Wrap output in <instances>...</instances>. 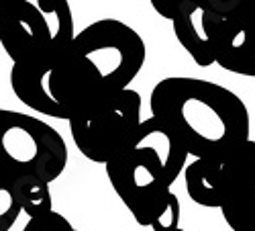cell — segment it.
<instances>
[{
	"mask_svg": "<svg viewBox=\"0 0 255 231\" xmlns=\"http://www.w3.org/2000/svg\"><path fill=\"white\" fill-rule=\"evenodd\" d=\"M147 57L141 35L119 18L82 29L68 53L12 64L10 88L31 111L70 121L84 107L129 90Z\"/></svg>",
	"mask_w": 255,
	"mask_h": 231,
	"instance_id": "obj_1",
	"label": "cell"
},
{
	"mask_svg": "<svg viewBox=\"0 0 255 231\" xmlns=\"http://www.w3.org/2000/svg\"><path fill=\"white\" fill-rule=\"evenodd\" d=\"M149 109L194 160H221L251 139V117L243 98L210 80L163 78L149 94Z\"/></svg>",
	"mask_w": 255,
	"mask_h": 231,
	"instance_id": "obj_2",
	"label": "cell"
},
{
	"mask_svg": "<svg viewBox=\"0 0 255 231\" xmlns=\"http://www.w3.org/2000/svg\"><path fill=\"white\" fill-rule=\"evenodd\" d=\"M188 156L178 135L149 117L141 123L131 148L104 166L113 191L141 227L151 231L180 227L182 207L172 184L186 170Z\"/></svg>",
	"mask_w": 255,
	"mask_h": 231,
	"instance_id": "obj_3",
	"label": "cell"
},
{
	"mask_svg": "<svg viewBox=\"0 0 255 231\" xmlns=\"http://www.w3.org/2000/svg\"><path fill=\"white\" fill-rule=\"evenodd\" d=\"M186 193L196 205L221 209L233 231H255V141L221 160H194L184 170Z\"/></svg>",
	"mask_w": 255,
	"mask_h": 231,
	"instance_id": "obj_4",
	"label": "cell"
},
{
	"mask_svg": "<svg viewBox=\"0 0 255 231\" xmlns=\"http://www.w3.org/2000/svg\"><path fill=\"white\" fill-rule=\"evenodd\" d=\"M143 100L137 90L96 100L78 111L68 123L78 152L94 164H111L133 145L141 127Z\"/></svg>",
	"mask_w": 255,
	"mask_h": 231,
	"instance_id": "obj_5",
	"label": "cell"
},
{
	"mask_svg": "<svg viewBox=\"0 0 255 231\" xmlns=\"http://www.w3.org/2000/svg\"><path fill=\"white\" fill-rule=\"evenodd\" d=\"M68 145L49 123L0 109V176L35 174L49 184L68 166Z\"/></svg>",
	"mask_w": 255,
	"mask_h": 231,
	"instance_id": "obj_6",
	"label": "cell"
},
{
	"mask_svg": "<svg viewBox=\"0 0 255 231\" xmlns=\"http://www.w3.org/2000/svg\"><path fill=\"white\" fill-rule=\"evenodd\" d=\"M233 0H180V10L172 20L174 35L186 53L200 68L217 64V41Z\"/></svg>",
	"mask_w": 255,
	"mask_h": 231,
	"instance_id": "obj_7",
	"label": "cell"
},
{
	"mask_svg": "<svg viewBox=\"0 0 255 231\" xmlns=\"http://www.w3.org/2000/svg\"><path fill=\"white\" fill-rule=\"evenodd\" d=\"M0 45L12 64H25L43 55H63L53 51L47 20L29 0H14L12 6L0 14Z\"/></svg>",
	"mask_w": 255,
	"mask_h": 231,
	"instance_id": "obj_8",
	"label": "cell"
},
{
	"mask_svg": "<svg viewBox=\"0 0 255 231\" xmlns=\"http://www.w3.org/2000/svg\"><path fill=\"white\" fill-rule=\"evenodd\" d=\"M217 64L227 72L255 78V2L233 0L219 33Z\"/></svg>",
	"mask_w": 255,
	"mask_h": 231,
	"instance_id": "obj_9",
	"label": "cell"
},
{
	"mask_svg": "<svg viewBox=\"0 0 255 231\" xmlns=\"http://www.w3.org/2000/svg\"><path fill=\"white\" fill-rule=\"evenodd\" d=\"M2 178L8 182L14 199L18 201L23 213L29 215V219L43 217L53 211V197L47 180L35 174H12Z\"/></svg>",
	"mask_w": 255,
	"mask_h": 231,
	"instance_id": "obj_10",
	"label": "cell"
},
{
	"mask_svg": "<svg viewBox=\"0 0 255 231\" xmlns=\"http://www.w3.org/2000/svg\"><path fill=\"white\" fill-rule=\"evenodd\" d=\"M35 4L39 6V10L43 12L47 20L53 51L66 53L78 35L74 31V16H72L70 2L68 0H35Z\"/></svg>",
	"mask_w": 255,
	"mask_h": 231,
	"instance_id": "obj_11",
	"label": "cell"
},
{
	"mask_svg": "<svg viewBox=\"0 0 255 231\" xmlns=\"http://www.w3.org/2000/svg\"><path fill=\"white\" fill-rule=\"evenodd\" d=\"M20 213H23V209L14 199L8 182L0 176V231H10Z\"/></svg>",
	"mask_w": 255,
	"mask_h": 231,
	"instance_id": "obj_12",
	"label": "cell"
},
{
	"mask_svg": "<svg viewBox=\"0 0 255 231\" xmlns=\"http://www.w3.org/2000/svg\"><path fill=\"white\" fill-rule=\"evenodd\" d=\"M23 231H80V229H76L61 213L51 211L43 217L29 219V223L25 225Z\"/></svg>",
	"mask_w": 255,
	"mask_h": 231,
	"instance_id": "obj_13",
	"label": "cell"
},
{
	"mask_svg": "<svg viewBox=\"0 0 255 231\" xmlns=\"http://www.w3.org/2000/svg\"><path fill=\"white\" fill-rule=\"evenodd\" d=\"M151 6L163 18L174 20L176 14H178V10H180V0H151Z\"/></svg>",
	"mask_w": 255,
	"mask_h": 231,
	"instance_id": "obj_14",
	"label": "cell"
},
{
	"mask_svg": "<svg viewBox=\"0 0 255 231\" xmlns=\"http://www.w3.org/2000/svg\"><path fill=\"white\" fill-rule=\"evenodd\" d=\"M12 2H14V0H0V14L6 12V10L12 6Z\"/></svg>",
	"mask_w": 255,
	"mask_h": 231,
	"instance_id": "obj_15",
	"label": "cell"
},
{
	"mask_svg": "<svg viewBox=\"0 0 255 231\" xmlns=\"http://www.w3.org/2000/svg\"><path fill=\"white\" fill-rule=\"evenodd\" d=\"M172 231H184V229H182V227H178V229H172Z\"/></svg>",
	"mask_w": 255,
	"mask_h": 231,
	"instance_id": "obj_16",
	"label": "cell"
}]
</instances>
